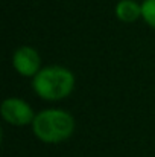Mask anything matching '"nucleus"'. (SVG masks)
I'll use <instances>...</instances> for the list:
<instances>
[{"label": "nucleus", "mask_w": 155, "mask_h": 157, "mask_svg": "<svg viewBox=\"0 0 155 157\" xmlns=\"http://www.w3.org/2000/svg\"><path fill=\"white\" fill-rule=\"evenodd\" d=\"M32 131L44 144H59L73 134L75 119L68 111L61 108L41 110L32 122Z\"/></svg>", "instance_id": "obj_1"}, {"label": "nucleus", "mask_w": 155, "mask_h": 157, "mask_svg": "<svg viewBox=\"0 0 155 157\" xmlns=\"http://www.w3.org/2000/svg\"><path fill=\"white\" fill-rule=\"evenodd\" d=\"M142 18L155 29V0H143L142 2Z\"/></svg>", "instance_id": "obj_6"}, {"label": "nucleus", "mask_w": 155, "mask_h": 157, "mask_svg": "<svg viewBox=\"0 0 155 157\" xmlns=\"http://www.w3.org/2000/svg\"><path fill=\"white\" fill-rule=\"evenodd\" d=\"M34 92L44 101H61L75 89V75L62 66H47L32 78Z\"/></svg>", "instance_id": "obj_2"}, {"label": "nucleus", "mask_w": 155, "mask_h": 157, "mask_svg": "<svg viewBox=\"0 0 155 157\" xmlns=\"http://www.w3.org/2000/svg\"><path fill=\"white\" fill-rule=\"evenodd\" d=\"M12 66L21 76H35L41 69V58L32 46H21L12 55Z\"/></svg>", "instance_id": "obj_4"}, {"label": "nucleus", "mask_w": 155, "mask_h": 157, "mask_svg": "<svg viewBox=\"0 0 155 157\" xmlns=\"http://www.w3.org/2000/svg\"><path fill=\"white\" fill-rule=\"evenodd\" d=\"M2 116L3 119L15 127H24V125H32L35 119V113L32 107L26 101L20 98H8L2 102Z\"/></svg>", "instance_id": "obj_3"}, {"label": "nucleus", "mask_w": 155, "mask_h": 157, "mask_svg": "<svg viewBox=\"0 0 155 157\" xmlns=\"http://www.w3.org/2000/svg\"><path fill=\"white\" fill-rule=\"evenodd\" d=\"M116 17L123 23H132L142 17V5L135 0H120L116 5Z\"/></svg>", "instance_id": "obj_5"}]
</instances>
